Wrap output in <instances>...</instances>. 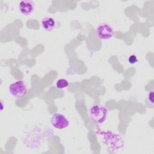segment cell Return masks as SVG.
Masks as SVG:
<instances>
[{"label": "cell", "mask_w": 154, "mask_h": 154, "mask_svg": "<svg viewBox=\"0 0 154 154\" xmlns=\"http://www.w3.org/2000/svg\"><path fill=\"white\" fill-rule=\"evenodd\" d=\"M89 116L90 119L96 124H102L107 119L108 110L103 106L95 105L89 109Z\"/></svg>", "instance_id": "6da1fadb"}, {"label": "cell", "mask_w": 154, "mask_h": 154, "mask_svg": "<svg viewBox=\"0 0 154 154\" xmlns=\"http://www.w3.org/2000/svg\"><path fill=\"white\" fill-rule=\"evenodd\" d=\"M128 61L130 64H135L138 61V59L135 55H131L128 57Z\"/></svg>", "instance_id": "ba28073f"}, {"label": "cell", "mask_w": 154, "mask_h": 154, "mask_svg": "<svg viewBox=\"0 0 154 154\" xmlns=\"http://www.w3.org/2000/svg\"><path fill=\"white\" fill-rule=\"evenodd\" d=\"M147 98L149 102L152 104L153 103V91H150L147 95Z\"/></svg>", "instance_id": "9c48e42d"}, {"label": "cell", "mask_w": 154, "mask_h": 154, "mask_svg": "<svg viewBox=\"0 0 154 154\" xmlns=\"http://www.w3.org/2000/svg\"><path fill=\"white\" fill-rule=\"evenodd\" d=\"M19 10L23 16H30L35 10L34 2L32 1H20L19 3Z\"/></svg>", "instance_id": "5b68a950"}, {"label": "cell", "mask_w": 154, "mask_h": 154, "mask_svg": "<svg viewBox=\"0 0 154 154\" xmlns=\"http://www.w3.org/2000/svg\"><path fill=\"white\" fill-rule=\"evenodd\" d=\"M55 85H56V87L58 89H64L69 86V82L67 79L64 78H61V79H59L56 82Z\"/></svg>", "instance_id": "52a82bcc"}, {"label": "cell", "mask_w": 154, "mask_h": 154, "mask_svg": "<svg viewBox=\"0 0 154 154\" xmlns=\"http://www.w3.org/2000/svg\"><path fill=\"white\" fill-rule=\"evenodd\" d=\"M8 90L13 97L17 99L24 97L28 93L27 85L23 81L21 80L10 84Z\"/></svg>", "instance_id": "7a4b0ae2"}, {"label": "cell", "mask_w": 154, "mask_h": 154, "mask_svg": "<svg viewBox=\"0 0 154 154\" xmlns=\"http://www.w3.org/2000/svg\"><path fill=\"white\" fill-rule=\"evenodd\" d=\"M42 28L48 32L52 31L56 26V21L52 17H45L41 22Z\"/></svg>", "instance_id": "8992f818"}, {"label": "cell", "mask_w": 154, "mask_h": 154, "mask_svg": "<svg viewBox=\"0 0 154 154\" xmlns=\"http://www.w3.org/2000/svg\"><path fill=\"white\" fill-rule=\"evenodd\" d=\"M96 35L102 40H108L111 38L114 34L113 28L108 23L99 25L96 29Z\"/></svg>", "instance_id": "277c9868"}, {"label": "cell", "mask_w": 154, "mask_h": 154, "mask_svg": "<svg viewBox=\"0 0 154 154\" xmlns=\"http://www.w3.org/2000/svg\"><path fill=\"white\" fill-rule=\"evenodd\" d=\"M50 123L52 127L59 130L66 129L70 125L69 119L64 114L61 112L53 114L50 118Z\"/></svg>", "instance_id": "3957f363"}]
</instances>
